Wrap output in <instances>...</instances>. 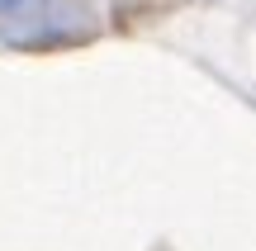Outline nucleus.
Listing matches in <instances>:
<instances>
[{
    "instance_id": "f257e3e1",
    "label": "nucleus",
    "mask_w": 256,
    "mask_h": 251,
    "mask_svg": "<svg viewBox=\"0 0 256 251\" xmlns=\"http://www.w3.org/2000/svg\"><path fill=\"white\" fill-rule=\"evenodd\" d=\"M95 33L90 0H0V38L14 47H62Z\"/></svg>"
}]
</instances>
